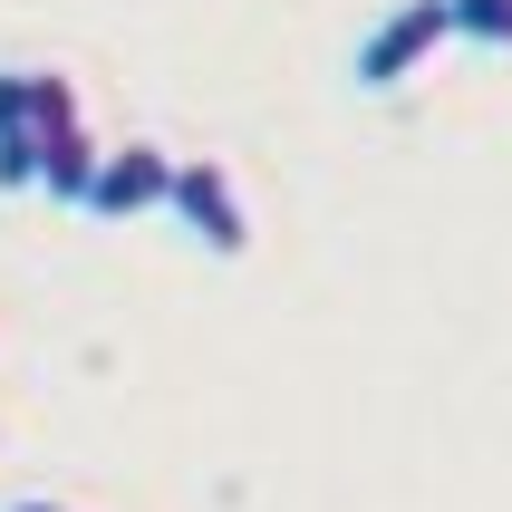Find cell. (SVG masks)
<instances>
[{
  "label": "cell",
  "mask_w": 512,
  "mask_h": 512,
  "mask_svg": "<svg viewBox=\"0 0 512 512\" xmlns=\"http://www.w3.org/2000/svg\"><path fill=\"white\" fill-rule=\"evenodd\" d=\"M10 512H78V503H10Z\"/></svg>",
  "instance_id": "6"
},
{
  "label": "cell",
  "mask_w": 512,
  "mask_h": 512,
  "mask_svg": "<svg viewBox=\"0 0 512 512\" xmlns=\"http://www.w3.org/2000/svg\"><path fill=\"white\" fill-rule=\"evenodd\" d=\"M68 126H78V87L58 68H0V194H39V165Z\"/></svg>",
  "instance_id": "1"
},
{
  "label": "cell",
  "mask_w": 512,
  "mask_h": 512,
  "mask_svg": "<svg viewBox=\"0 0 512 512\" xmlns=\"http://www.w3.org/2000/svg\"><path fill=\"white\" fill-rule=\"evenodd\" d=\"M445 39H455V0H397V10L358 39V87L387 97V87L426 78V58L445 49Z\"/></svg>",
  "instance_id": "2"
},
{
  "label": "cell",
  "mask_w": 512,
  "mask_h": 512,
  "mask_svg": "<svg viewBox=\"0 0 512 512\" xmlns=\"http://www.w3.org/2000/svg\"><path fill=\"white\" fill-rule=\"evenodd\" d=\"M455 39H474V49H512V0H455Z\"/></svg>",
  "instance_id": "5"
},
{
  "label": "cell",
  "mask_w": 512,
  "mask_h": 512,
  "mask_svg": "<svg viewBox=\"0 0 512 512\" xmlns=\"http://www.w3.org/2000/svg\"><path fill=\"white\" fill-rule=\"evenodd\" d=\"M165 213L194 232L203 252H223V261H232V252H252V203H242V184H232L213 155H184V165H174Z\"/></svg>",
  "instance_id": "3"
},
{
  "label": "cell",
  "mask_w": 512,
  "mask_h": 512,
  "mask_svg": "<svg viewBox=\"0 0 512 512\" xmlns=\"http://www.w3.org/2000/svg\"><path fill=\"white\" fill-rule=\"evenodd\" d=\"M174 194V155L165 145H116V155H97V184H87L78 213H97V223H145V213H165Z\"/></svg>",
  "instance_id": "4"
}]
</instances>
